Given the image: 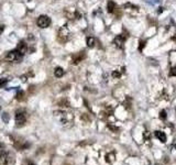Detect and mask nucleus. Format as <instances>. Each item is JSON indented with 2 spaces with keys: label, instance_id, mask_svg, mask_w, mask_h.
<instances>
[{
  "label": "nucleus",
  "instance_id": "12",
  "mask_svg": "<svg viewBox=\"0 0 176 165\" xmlns=\"http://www.w3.org/2000/svg\"><path fill=\"white\" fill-rule=\"evenodd\" d=\"M166 117H167V116H166V111L165 110H162V111H161V112H160V118L162 119V120H165Z\"/></svg>",
  "mask_w": 176,
  "mask_h": 165
},
{
  "label": "nucleus",
  "instance_id": "10",
  "mask_svg": "<svg viewBox=\"0 0 176 165\" xmlns=\"http://www.w3.org/2000/svg\"><path fill=\"white\" fill-rule=\"evenodd\" d=\"M87 45L89 47H94V46H95V39L91 38V36L87 38Z\"/></svg>",
  "mask_w": 176,
  "mask_h": 165
},
{
  "label": "nucleus",
  "instance_id": "17",
  "mask_svg": "<svg viewBox=\"0 0 176 165\" xmlns=\"http://www.w3.org/2000/svg\"><path fill=\"white\" fill-rule=\"evenodd\" d=\"M3 117H5V121H8V114H3Z\"/></svg>",
  "mask_w": 176,
  "mask_h": 165
},
{
  "label": "nucleus",
  "instance_id": "11",
  "mask_svg": "<svg viewBox=\"0 0 176 165\" xmlns=\"http://www.w3.org/2000/svg\"><path fill=\"white\" fill-rule=\"evenodd\" d=\"M111 76L113 78H120V76H121V73H120V70H113L111 74Z\"/></svg>",
  "mask_w": 176,
  "mask_h": 165
},
{
  "label": "nucleus",
  "instance_id": "19",
  "mask_svg": "<svg viewBox=\"0 0 176 165\" xmlns=\"http://www.w3.org/2000/svg\"><path fill=\"white\" fill-rule=\"evenodd\" d=\"M3 30H5V28H3V26H0V34L3 32Z\"/></svg>",
  "mask_w": 176,
  "mask_h": 165
},
{
  "label": "nucleus",
  "instance_id": "3",
  "mask_svg": "<svg viewBox=\"0 0 176 165\" xmlns=\"http://www.w3.org/2000/svg\"><path fill=\"white\" fill-rule=\"evenodd\" d=\"M26 121V117H25V114H24L23 111H17L16 112V123L18 126H22L24 124Z\"/></svg>",
  "mask_w": 176,
  "mask_h": 165
},
{
  "label": "nucleus",
  "instance_id": "14",
  "mask_svg": "<svg viewBox=\"0 0 176 165\" xmlns=\"http://www.w3.org/2000/svg\"><path fill=\"white\" fill-rule=\"evenodd\" d=\"M7 82H8V79H6V78H2V79H0V88L2 87V86H5L6 84H7Z\"/></svg>",
  "mask_w": 176,
  "mask_h": 165
},
{
  "label": "nucleus",
  "instance_id": "5",
  "mask_svg": "<svg viewBox=\"0 0 176 165\" xmlns=\"http://www.w3.org/2000/svg\"><path fill=\"white\" fill-rule=\"evenodd\" d=\"M17 50H18V51L20 52L22 55H24L26 53V51H28V44H26L24 41H21L20 43L18 44V47H17Z\"/></svg>",
  "mask_w": 176,
  "mask_h": 165
},
{
  "label": "nucleus",
  "instance_id": "7",
  "mask_svg": "<svg viewBox=\"0 0 176 165\" xmlns=\"http://www.w3.org/2000/svg\"><path fill=\"white\" fill-rule=\"evenodd\" d=\"M155 137L157 138L158 140H160L162 143H165L166 142V134L164 133V132H162V131H155Z\"/></svg>",
  "mask_w": 176,
  "mask_h": 165
},
{
  "label": "nucleus",
  "instance_id": "20",
  "mask_svg": "<svg viewBox=\"0 0 176 165\" xmlns=\"http://www.w3.org/2000/svg\"><path fill=\"white\" fill-rule=\"evenodd\" d=\"M163 12V8H158V13H162Z\"/></svg>",
  "mask_w": 176,
  "mask_h": 165
},
{
  "label": "nucleus",
  "instance_id": "9",
  "mask_svg": "<svg viewBox=\"0 0 176 165\" xmlns=\"http://www.w3.org/2000/svg\"><path fill=\"white\" fill-rule=\"evenodd\" d=\"M54 75H55V77H57V78L62 77L63 75H64V70H63L62 67H56L54 70Z\"/></svg>",
  "mask_w": 176,
  "mask_h": 165
},
{
  "label": "nucleus",
  "instance_id": "13",
  "mask_svg": "<svg viewBox=\"0 0 176 165\" xmlns=\"http://www.w3.org/2000/svg\"><path fill=\"white\" fill-rule=\"evenodd\" d=\"M170 76H176V67H172L170 70Z\"/></svg>",
  "mask_w": 176,
  "mask_h": 165
},
{
  "label": "nucleus",
  "instance_id": "15",
  "mask_svg": "<svg viewBox=\"0 0 176 165\" xmlns=\"http://www.w3.org/2000/svg\"><path fill=\"white\" fill-rule=\"evenodd\" d=\"M145 44H146V42L145 41H141L140 42V45H139V50H140V51H142L143 50V47L145 46Z\"/></svg>",
  "mask_w": 176,
  "mask_h": 165
},
{
  "label": "nucleus",
  "instance_id": "18",
  "mask_svg": "<svg viewBox=\"0 0 176 165\" xmlns=\"http://www.w3.org/2000/svg\"><path fill=\"white\" fill-rule=\"evenodd\" d=\"M75 16L77 17V19H80V14H79L78 12H75Z\"/></svg>",
  "mask_w": 176,
  "mask_h": 165
},
{
  "label": "nucleus",
  "instance_id": "4",
  "mask_svg": "<svg viewBox=\"0 0 176 165\" xmlns=\"http://www.w3.org/2000/svg\"><path fill=\"white\" fill-rule=\"evenodd\" d=\"M0 162L2 163V165H8L11 162V155L7 151H2L0 153Z\"/></svg>",
  "mask_w": 176,
  "mask_h": 165
},
{
  "label": "nucleus",
  "instance_id": "8",
  "mask_svg": "<svg viewBox=\"0 0 176 165\" xmlns=\"http://www.w3.org/2000/svg\"><path fill=\"white\" fill-rule=\"evenodd\" d=\"M114 9H116V3L113 1H108V3H107V10H108V12L112 13L114 11Z\"/></svg>",
  "mask_w": 176,
  "mask_h": 165
},
{
  "label": "nucleus",
  "instance_id": "16",
  "mask_svg": "<svg viewBox=\"0 0 176 165\" xmlns=\"http://www.w3.org/2000/svg\"><path fill=\"white\" fill-rule=\"evenodd\" d=\"M143 138H144V139H150V133H149L148 131H144L143 132Z\"/></svg>",
  "mask_w": 176,
  "mask_h": 165
},
{
  "label": "nucleus",
  "instance_id": "1",
  "mask_svg": "<svg viewBox=\"0 0 176 165\" xmlns=\"http://www.w3.org/2000/svg\"><path fill=\"white\" fill-rule=\"evenodd\" d=\"M23 55L21 54L18 50H13V51H10L6 56V59L8 62H19L21 58H22Z\"/></svg>",
  "mask_w": 176,
  "mask_h": 165
},
{
  "label": "nucleus",
  "instance_id": "21",
  "mask_svg": "<svg viewBox=\"0 0 176 165\" xmlns=\"http://www.w3.org/2000/svg\"><path fill=\"white\" fill-rule=\"evenodd\" d=\"M29 165H34V164H32V163H30V164H29Z\"/></svg>",
  "mask_w": 176,
  "mask_h": 165
},
{
  "label": "nucleus",
  "instance_id": "6",
  "mask_svg": "<svg viewBox=\"0 0 176 165\" xmlns=\"http://www.w3.org/2000/svg\"><path fill=\"white\" fill-rule=\"evenodd\" d=\"M124 41H126V38H124L123 35H118L116 39H114V44H116L118 47H123Z\"/></svg>",
  "mask_w": 176,
  "mask_h": 165
},
{
  "label": "nucleus",
  "instance_id": "2",
  "mask_svg": "<svg viewBox=\"0 0 176 165\" xmlns=\"http://www.w3.org/2000/svg\"><path fill=\"white\" fill-rule=\"evenodd\" d=\"M51 24V19L47 16H40L38 19V25L41 29H45L47 26H50Z\"/></svg>",
  "mask_w": 176,
  "mask_h": 165
}]
</instances>
